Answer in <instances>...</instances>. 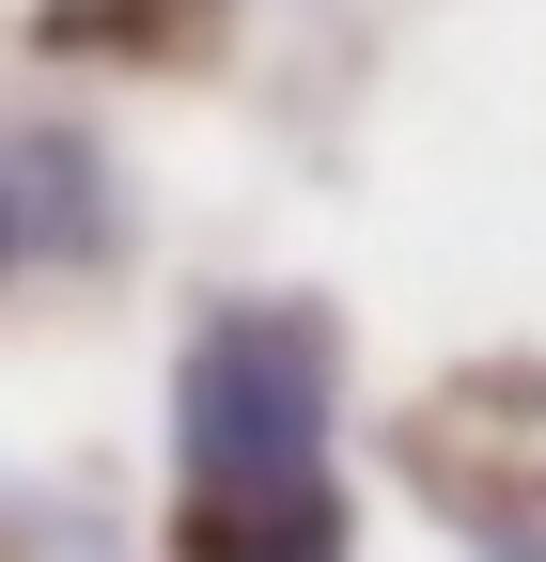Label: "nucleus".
<instances>
[{"label": "nucleus", "instance_id": "1", "mask_svg": "<svg viewBox=\"0 0 546 562\" xmlns=\"http://www.w3.org/2000/svg\"><path fill=\"white\" fill-rule=\"evenodd\" d=\"M172 453H187V501L203 484H297V469H328V313H297V297L203 313L187 375H172Z\"/></svg>", "mask_w": 546, "mask_h": 562}, {"label": "nucleus", "instance_id": "2", "mask_svg": "<svg viewBox=\"0 0 546 562\" xmlns=\"http://www.w3.org/2000/svg\"><path fill=\"white\" fill-rule=\"evenodd\" d=\"M172 562H344V484L297 469V484H203L172 516Z\"/></svg>", "mask_w": 546, "mask_h": 562}, {"label": "nucleus", "instance_id": "3", "mask_svg": "<svg viewBox=\"0 0 546 562\" xmlns=\"http://www.w3.org/2000/svg\"><path fill=\"white\" fill-rule=\"evenodd\" d=\"M32 235H47V220H32V188H16V172H0V266H16Z\"/></svg>", "mask_w": 546, "mask_h": 562}, {"label": "nucleus", "instance_id": "4", "mask_svg": "<svg viewBox=\"0 0 546 562\" xmlns=\"http://www.w3.org/2000/svg\"><path fill=\"white\" fill-rule=\"evenodd\" d=\"M515 562H546V547H515Z\"/></svg>", "mask_w": 546, "mask_h": 562}]
</instances>
